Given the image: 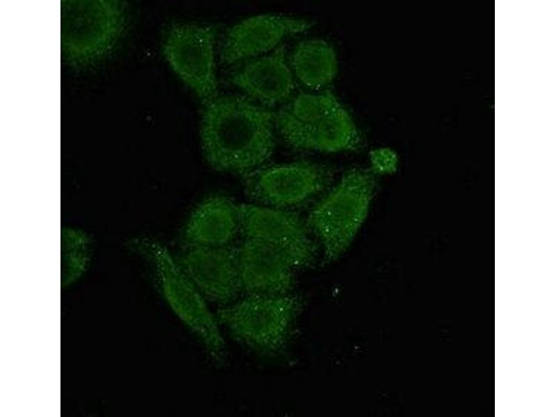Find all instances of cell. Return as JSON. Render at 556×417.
<instances>
[{"label":"cell","instance_id":"cell-3","mask_svg":"<svg viewBox=\"0 0 556 417\" xmlns=\"http://www.w3.org/2000/svg\"><path fill=\"white\" fill-rule=\"evenodd\" d=\"M375 186L372 172L350 169L311 209L307 226L320 240L327 261L338 259L353 241L367 217Z\"/></svg>","mask_w":556,"mask_h":417},{"label":"cell","instance_id":"cell-6","mask_svg":"<svg viewBox=\"0 0 556 417\" xmlns=\"http://www.w3.org/2000/svg\"><path fill=\"white\" fill-rule=\"evenodd\" d=\"M215 26L190 23L172 24L165 34L163 51L174 72L203 100L217 90L214 48Z\"/></svg>","mask_w":556,"mask_h":417},{"label":"cell","instance_id":"cell-14","mask_svg":"<svg viewBox=\"0 0 556 417\" xmlns=\"http://www.w3.org/2000/svg\"><path fill=\"white\" fill-rule=\"evenodd\" d=\"M290 65L303 85L315 90L329 85L338 72L335 49L329 42L320 38L297 43L293 50Z\"/></svg>","mask_w":556,"mask_h":417},{"label":"cell","instance_id":"cell-5","mask_svg":"<svg viewBox=\"0 0 556 417\" xmlns=\"http://www.w3.org/2000/svg\"><path fill=\"white\" fill-rule=\"evenodd\" d=\"M316 253L309 236L288 243L246 238L237 247L241 293H288L293 270L309 264Z\"/></svg>","mask_w":556,"mask_h":417},{"label":"cell","instance_id":"cell-9","mask_svg":"<svg viewBox=\"0 0 556 417\" xmlns=\"http://www.w3.org/2000/svg\"><path fill=\"white\" fill-rule=\"evenodd\" d=\"M325 168L307 161H298L263 169L250 179L251 193L275 206L300 203L321 190L327 184Z\"/></svg>","mask_w":556,"mask_h":417},{"label":"cell","instance_id":"cell-15","mask_svg":"<svg viewBox=\"0 0 556 417\" xmlns=\"http://www.w3.org/2000/svg\"><path fill=\"white\" fill-rule=\"evenodd\" d=\"M395 155L388 149H378L370 153V159L373 169L377 172H383L393 167Z\"/></svg>","mask_w":556,"mask_h":417},{"label":"cell","instance_id":"cell-8","mask_svg":"<svg viewBox=\"0 0 556 417\" xmlns=\"http://www.w3.org/2000/svg\"><path fill=\"white\" fill-rule=\"evenodd\" d=\"M314 22L281 15H259L231 26L224 38L220 58L233 63L271 51L287 35L306 31Z\"/></svg>","mask_w":556,"mask_h":417},{"label":"cell","instance_id":"cell-10","mask_svg":"<svg viewBox=\"0 0 556 417\" xmlns=\"http://www.w3.org/2000/svg\"><path fill=\"white\" fill-rule=\"evenodd\" d=\"M284 139L296 149L327 153L354 151L361 143L360 132L341 103L306 120Z\"/></svg>","mask_w":556,"mask_h":417},{"label":"cell","instance_id":"cell-7","mask_svg":"<svg viewBox=\"0 0 556 417\" xmlns=\"http://www.w3.org/2000/svg\"><path fill=\"white\" fill-rule=\"evenodd\" d=\"M177 261L208 302L222 306L241 293L237 248L189 245Z\"/></svg>","mask_w":556,"mask_h":417},{"label":"cell","instance_id":"cell-13","mask_svg":"<svg viewBox=\"0 0 556 417\" xmlns=\"http://www.w3.org/2000/svg\"><path fill=\"white\" fill-rule=\"evenodd\" d=\"M239 226L247 238L288 243L309 236L295 213L251 204H238Z\"/></svg>","mask_w":556,"mask_h":417},{"label":"cell","instance_id":"cell-1","mask_svg":"<svg viewBox=\"0 0 556 417\" xmlns=\"http://www.w3.org/2000/svg\"><path fill=\"white\" fill-rule=\"evenodd\" d=\"M275 113L236 95L207 101L200 142L208 164L221 172L246 173L263 163L274 146Z\"/></svg>","mask_w":556,"mask_h":417},{"label":"cell","instance_id":"cell-2","mask_svg":"<svg viewBox=\"0 0 556 417\" xmlns=\"http://www.w3.org/2000/svg\"><path fill=\"white\" fill-rule=\"evenodd\" d=\"M298 304L288 293L245 294L221 306L215 316L235 341L256 353L273 355L290 337Z\"/></svg>","mask_w":556,"mask_h":417},{"label":"cell","instance_id":"cell-11","mask_svg":"<svg viewBox=\"0 0 556 417\" xmlns=\"http://www.w3.org/2000/svg\"><path fill=\"white\" fill-rule=\"evenodd\" d=\"M231 81L248 96L267 106L286 101L295 88L294 74L284 46L247 63L231 76Z\"/></svg>","mask_w":556,"mask_h":417},{"label":"cell","instance_id":"cell-12","mask_svg":"<svg viewBox=\"0 0 556 417\" xmlns=\"http://www.w3.org/2000/svg\"><path fill=\"white\" fill-rule=\"evenodd\" d=\"M240 229L238 206L215 195L202 202L188 218L183 238L189 245L224 246Z\"/></svg>","mask_w":556,"mask_h":417},{"label":"cell","instance_id":"cell-4","mask_svg":"<svg viewBox=\"0 0 556 417\" xmlns=\"http://www.w3.org/2000/svg\"><path fill=\"white\" fill-rule=\"evenodd\" d=\"M154 263L163 297L167 305L196 338L211 359L224 364L227 348L215 314L208 301L179 267L177 259L162 244L144 243Z\"/></svg>","mask_w":556,"mask_h":417}]
</instances>
